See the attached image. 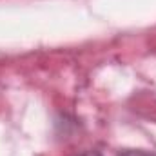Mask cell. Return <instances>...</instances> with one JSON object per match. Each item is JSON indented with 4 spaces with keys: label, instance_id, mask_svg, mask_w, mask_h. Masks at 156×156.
<instances>
[{
    "label": "cell",
    "instance_id": "2",
    "mask_svg": "<svg viewBox=\"0 0 156 156\" xmlns=\"http://www.w3.org/2000/svg\"><path fill=\"white\" fill-rule=\"evenodd\" d=\"M80 156H102L98 151H85V153H82Z\"/></svg>",
    "mask_w": 156,
    "mask_h": 156
},
{
    "label": "cell",
    "instance_id": "1",
    "mask_svg": "<svg viewBox=\"0 0 156 156\" xmlns=\"http://www.w3.org/2000/svg\"><path fill=\"white\" fill-rule=\"evenodd\" d=\"M118 156H156V153H149V151H123Z\"/></svg>",
    "mask_w": 156,
    "mask_h": 156
}]
</instances>
